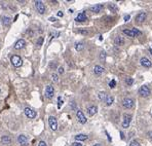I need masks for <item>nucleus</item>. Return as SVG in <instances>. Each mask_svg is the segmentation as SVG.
I'll return each mask as SVG.
<instances>
[{
    "label": "nucleus",
    "mask_w": 152,
    "mask_h": 146,
    "mask_svg": "<svg viewBox=\"0 0 152 146\" xmlns=\"http://www.w3.org/2000/svg\"><path fill=\"white\" fill-rule=\"evenodd\" d=\"M122 106L125 109H132L135 106V101L132 98H124L122 100Z\"/></svg>",
    "instance_id": "nucleus-1"
},
{
    "label": "nucleus",
    "mask_w": 152,
    "mask_h": 146,
    "mask_svg": "<svg viewBox=\"0 0 152 146\" xmlns=\"http://www.w3.org/2000/svg\"><path fill=\"white\" fill-rule=\"evenodd\" d=\"M123 33L124 34H126L127 36H130V37H135V36H140L142 32L140 31V30H138V29H136V28H133V29H130V30H126V29H124L123 30Z\"/></svg>",
    "instance_id": "nucleus-2"
},
{
    "label": "nucleus",
    "mask_w": 152,
    "mask_h": 146,
    "mask_svg": "<svg viewBox=\"0 0 152 146\" xmlns=\"http://www.w3.org/2000/svg\"><path fill=\"white\" fill-rule=\"evenodd\" d=\"M34 3H35V7H36L37 11H38L39 14L43 15V14L45 13V6H44L43 2H42V1H39V0H36Z\"/></svg>",
    "instance_id": "nucleus-3"
},
{
    "label": "nucleus",
    "mask_w": 152,
    "mask_h": 146,
    "mask_svg": "<svg viewBox=\"0 0 152 146\" xmlns=\"http://www.w3.org/2000/svg\"><path fill=\"white\" fill-rule=\"evenodd\" d=\"M10 61H11L13 65L15 66V67H21V66L23 65V60H22V58H21L20 56H17V55L13 56L11 59H10Z\"/></svg>",
    "instance_id": "nucleus-4"
},
{
    "label": "nucleus",
    "mask_w": 152,
    "mask_h": 146,
    "mask_svg": "<svg viewBox=\"0 0 152 146\" xmlns=\"http://www.w3.org/2000/svg\"><path fill=\"white\" fill-rule=\"evenodd\" d=\"M139 94H140L142 97H148V96L151 94V91H150V89H149L148 86L143 85V86L140 87V90H139Z\"/></svg>",
    "instance_id": "nucleus-5"
},
{
    "label": "nucleus",
    "mask_w": 152,
    "mask_h": 146,
    "mask_svg": "<svg viewBox=\"0 0 152 146\" xmlns=\"http://www.w3.org/2000/svg\"><path fill=\"white\" fill-rule=\"evenodd\" d=\"M132 121V115L131 114H124L123 115V122H122V128L127 129L130 127V124Z\"/></svg>",
    "instance_id": "nucleus-6"
},
{
    "label": "nucleus",
    "mask_w": 152,
    "mask_h": 146,
    "mask_svg": "<svg viewBox=\"0 0 152 146\" xmlns=\"http://www.w3.org/2000/svg\"><path fill=\"white\" fill-rule=\"evenodd\" d=\"M48 125H50V128L52 131H56L58 129V121H57V118L54 116L48 117Z\"/></svg>",
    "instance_id": "nucleus-7"
},
{
    "label": "nucleus",
    "mask_w": 152,
    "mask_h": 146,
    "mask_svg": "<svg viewBox=\"0 0 152 146\" xmlns=\"http://www.w3.org/2000/svg\"><path fill=\"white\" fill-rule=\"evenodd\" d=\"M54 95V89L51 85H47L45 87V97L47 99H51Z\"/></svg>",
    "instance_id": "nucleus-8"
},
{
    "label": "nucleus",
    "mask_w": 152,
    "mask_h": 146,
    "mask_svg": "<svg viewBox=\"0 0 152 146\" xmlns=\"http://www.w3.org/2000/svg\"><path fill=\"white\" fill-rule=\"evenodd\" d=\"M25 114H26V116L29 117V118H34V117L36 116V111H34L33 109H31V108H29V107H26V108H25Z\"/></svg>",
    "instance_id": "nucleus-9"
},
{
    "label": "nucleus",
    "mask_w": 152,
    "mask_h": 146,
    "mask_svg": "<svg viewBox=\"0 0 152 146\" xmlns=\"http://www.w3.org/2000/svg\"><path fill=\"white\" fill-rule=\"evenodd\" d=\"M140 63H141V65H142V66H144V67H147V68L151 67V65H152L151 61H150L148 58H146V57H143V58H141V60H140Z\"/></svg>",
    "instance_id": "nucleus-10"
},
{
    "label": "nucleus",
    "mask_w": 152,
    "mask_h": 146,
    "mask_svg": "<svg viewBox=\"0 0 152 146\" xmlns=\"http://www.w3.org/2000/svg\"><path fill=\"white\" fill-rule=\"evenodd\" d=\"M76 115H77V118H78V121L80 122V124H85L86 122V117H85V115L83 114V112L81 111V110H78L77 111V113H76Z\"/></svg>",
    "instance_id": "nucleus-11"
},
{
    "label": "nucleus",
    "mask_w": 152,
    "mask_h": 146,
    "mask_svg": "<svg viewBox=\"0 0 152 146\" xmlns=\"http://www.w3.org/2000/svg\"><path fill=\"white\" fill-rule=\"evenodd\" d=\"M97 111H98V107L96 105H92V106H88L87 107V113H88V115H90V116L95 115V114L97 113Z\"/></svg>",
    "instance_id": "nucleus-12"
},
{
    "label": "nucleus",
    "mask_w": 152,
    "mask_h": 146,
    "mask_svg": "<svg viewBox=\"0 0 152 146\" xmlns=\"http://www.w3.org/2000/svg\"><path fill=\"white\" fill-rule=\"evenodd\" d=\"M17 142H19L20 144H22V145H25V144H27V142H28V137L25 136V135H20V136L17 137Z\"/></svg>",
    "instance_id": "nucleus-13"
},
{
    "label": "nucleus",
    "mask_w": 152,
    "mask_h": 146,
    "mask_svg": "<svg viewBox=\"0 0 152 146\" xmlns=\"http://www.w3.org/2000/svg\"><path fill=\"white\" fill-rule=\"evenodd\" d=\"M103 7H104V5L103 4H96V5H94V6H92L90 7V11H93V13H100L102 9H103Z\"/></svg>",
    "instance_id": "nucleus-14"
},
{
    "label": "nucleus",
    "mask_w": 152,
    "mask_h": 146,
    "mask_svg": "<svg viewBox=\"0 0 152 146\" xmlns=\"http://www.w3.org/2000/svg\"><path fill=\"white\" fill-rule=\"evenodd\" d=\"M146 16H147V15H146V13H140L138 16H136V21L138 22V23H142V22H144L145 20H146Z\"/></svg>",
    "instance_id": "nucleus-15"
},
{
    "label": "nucleus",
    "mask_w": 152,
    "mask_h": 146,
    "mask_svg": "<svg viewBox=\"0 0 152 146\" xmlns=\"http://www.w3.org/2000/svg\"><path fill=\"white\" fill-rule=\"evenodd\" d=\"M1 143L3 145H9V144H11V138L9 136H3L1 138Z\"/></svg>",
    "instance_id": "nucleus-16"
},
{
    "label": "nucleus",
    "mask_w": 152,
    "mask_h": 146,
    "mask_svg": "<svg viewBox=\"0 0 152 146\" xmlns=\"http://www.w3.org/2000/svg\"><path fill=\"white\" fill-rule=\"evenodd\" d=\"M25 44H26L25 40H24V39H20V40H17V43L15 44V49H22L24 46H25Z\"/></svg>",
    "instance_id": "nucleus-17"
},
{
    "label": "nucleus",
    "mask_w": 152,
    "mask_h": 146,
    "mask_svg": "<svg viewBox=\"0 0 152 146\" xmlns=\"http://www.w3.org/2000/svg\"><path fill=\"white\" fill-rule=\"evenodd\" d=\"M94 72H95V74H97V75H101L102 73L104 72V68L100 65H96L95 66V68H94Z\"/></svg>",
    "instance_id": "nucleus-18"
},
{
    "label": "nucleus",
    "mask_w": 152,
    "mask_h": 146,
    "mask_svg": "<svg viewBox=\"0 0 152 146\" xmlns=\"http://www.w3.org/2000/svg\"><path fill=\"white\" fill-rule=\"evenodd\" d=\"M1 20H2V23H3V25H4L5 27H8V26L10 25V22H11L10 17L3 16H1Z\"/></svg>",
    "instance_id": "nucleus-19"
},
{
    "label": "nucleus",
    "mask_w": 152,
    "mask_h": 146,
    "mask_svg": "<svg viewBox=\"0 0 152 146\" xmlns=\"http://www.w3.org/2000/svg\"><path fill=\"white\" fill-rule=\"evenodd\" d=\"M114 42H115V44H116V45L121 46V45H123V44H124V39H123L121 36H117V37L115 38Z\"/></svg>",
    "instance_id": "nucleus-20"
},
{
    "label": "nucleus",
    "mask_w": 152,
    "mask_h": 146,
    "mask_svg": "<svg viewBox=\"0 0 152 146\" xmlns=\"http://www.w3.org/2000/svg\"><path fill=\"white\" fill-rule=\"evenodd\" d=\"M76 22H84L86 21V16H85L84 13H80V14H78V16H76Z\"/></svg>",
    "instance_id": "nucleus-21"
},
{
    "label": "nucleus",
    "mask_w": 152,
    "mask_h": 146,
    "mask_svg": "<svg viewBox=\"0 0 152 146\" xmlns=\"http://www.w3.org/2000/svg\"><path fill=\"white\" fill-rule=\"evenodd\" d=\"M87 136L84 135V134H79V135H76L75 136V140L76 141H85V140H87Z\"/></svg>",
    "instance_id": "nucleus-22"
},
{
    "label": "nucleus",
    "mask_w": 152,
    "mask_h": 146,
    "mask_svg": "<svg viewBox=\"0 0 152 146\" xmlns=\"http://www.w3.org/2000/svg\"><path fill=\"white\" fill-rule=\"evenodd\" d=\"M113 102H114V98L112 97V96H107L106 100H105V103H106V105H107V106L112 105V104H113Z\"/></svg>",
    "instance_id": "nucleus-23"
},
{
    "label": "nucleus",
    "mask_w": 152,
    "mask_h": 146,
    "mask_svg": "<svg viewBox=\"0 0 152 146\" xmlns=\"http://www.w3.org/2000/svg\"><path fill=\"white\" fill-rule=\"evenodd\" d=\"M75 49L77 51H81L82 49H84V44L82 43V42H77L76 44H75Z\"/></svg>",
    "instance_id": "nucleus-24"
},
{
    "label": "nucleus",
    "mask_w": 152,
    "mask_h": 146,
    "mask_svg": "<svg viewBox=\"0 0 152 146\" xmlns=\"http://www.w3.org/2000/svg\"><path fill=\"white\" fill-rule=\"evenodd\" d=\"M98 98H99L101 101H105L106 98H107V95H106L104 92H100V93L98 94Z\"/></svg>",
    "instance_id": "nucleus-25"
},
{
    "label": "nucleus",
    "mask_w": 152,
    "mask_h": 146,
    "mask_svg": "<svg viewBox=\"0 0 152 146\" xmlns=\"http://www.w3.org/2000/svg\"><path fill=\"white\" fill-rule=\"evenodd\" d=\"M125 82L127 83V85H132V84L134 83V79H133L132 77H127V78L125 79Z\"/></svg>",
    "instance_id": "nucleus-26"
},
{
    "label": "nucleus",
    "mask_w": 152,
    "mask_h": 146,
    "mask_svg": "<svg viewBox=\"0 0 152 146\" xmlns=\"http://www.w3.org/2000/svg\"><path fill=\"white\" fill-rule=\"evenodd\" d=\"M100 60L103 61V62L106 60V52L105 51H101V54H100Z\"/></svg>",
    "instance_id": "nucleus-27"
},
{
    "label": "nucleus",
    "mask_w": 152,
    "mask_h": 146,
    "mask_svg": "<svg viewBox=\"0 0 152 146\" xmlns=\"http://www.w3.org/2000/svg\"><path fill=\"white\" fill-rule=\"evenodd\" d=\"M43 37H39L38 38V40H37V45L38 46H40V45H42V43H43Z\"/></svg>",
    "instance_id": "nucleus-28"
},
{
    "label": "nucleus",
    "mask_w": 152,
    "mask_h": 146,
    "mask_svg": "<svg viewBox=\"0 0 152 146\" xmlns=\"http://www.w3.org/2000/svg\"><path fill=\"white\" fill-rule=\"evenodd\" d=\"M115 85H116V81L114 80V79H112V80L109 82V86L111 87V89H113V87H115Z\"/></svg>",
    "instance_id": "nucleus-29"
},
{
    "label": "nucleus",
    "mask_w": 152,
    "mask_h": 146,
    "mask_svg": "<svg viewBox=\"0 0 152 146\" xmlns=\"http://www.w3.org/2000/svg\"><path fill=\"white\" fill-rule=\"evenodd\" d=\"M51 77H52V80L54 81V82H58V81H59V77H58V75H57L56 73L51 74Z\"/></svg>",
    "instance_id": "nucleus-30"
},
{
    "label": "nucleus",
    "mask_w": 152,
    "mask_h": 146,
    "mask_svg": "<svg viewBox=\"0 0 152 146\" xmlns=\"http://www.w3.org/2000/svg\"><path fill=\"white\" fill-rule=\"evenodd\" d=\"M62 104H63V100H62V98L61 97H59L58 98V108H61Z\"/></svg>",
    "instance_id": "nucleus-31"
},
{
    "label": "nucleus",
    "mask_w": 152,
    "mask_h": 146,
    "mask_svg": "<svg viewBox=\"0 0 152 146\" xmlns=\"http://www.w3.org/2000/svg\"><path fill=\"white\" fill-rule=\"evenodd\" d=\"M130 146H140V144H139V142H138V141L134 140V141H132V142H131Z\"/></svg>",
    "instance_id": "nucleus-32"
},
{
    "label": "nucleus",
    "mask_w": 152,
    "mask_h": 146,
    "mask_svg": "<svg viewBox=\"0 0 152 146\" xmlns=\"http://www.w3.org/2000/svg\"><path fill=\"white\" fill-rule=\"evenodd\" d=\"M59 73H60V74H63V73H64V68H63V67H60V68H59Z\"/></svg>",
    "instance_id": "nucleus-33"
},
{
    "label": "nucleus",
    "mask_w": 152,
    "mask_h": 146,
    "mask_svg": "<svg viewBox=\"0 0 152 146\" xmlns=\"http://www.w3.org/2000/svg\"><path fill=\"white\" fill-rule=\"evenodd\" d=\"M38 146H46V143H45L44 141H40L39 144H38Z\"/></svg>",
    "instance_id": "nucleus-34"
},
{
    "label": "nucleus",
    "mask_w": 152,
    "mask_h": 146,
    "mask_svg": "<svg viewBox=\"0 0 152 146\" xmlns=\"http://www.w3.org/2000/svg\"><path fill=\"white\" fill-rule=\"evenodd\" d=\"M57 16H60V17H62V16H64V14H63L62 11H59V13L57 14Z\"/></svg>",
    "instance_id": "nucleus-35"
},
{
    "label": "nucleus",
    "mask_w": 152,
    "mask_h": 146,
    "mask_svg": "<svg viewBox=\"0 0 152 146\" xmlns=\"http://www.w3.org/2000/svg\"><path fill=\"white\" fill-rule=\"evenodd\" d=\"M73 146H82V144H80L79 142H74V143H73Z\"/></svg>",
    "instance_id": "nucleus-36"
},
{
    "label": "nucleus",
    "mask_w": 152,
    "mask_h": 146,
    "mask_svg": "<svg viewBox=\"0 0 152 146\" xmlns=\"http://www.w3.org/2000/svg\"><path fill=\"white\" fill-rule=\"evenodd\" d=\"M130 19H131V16H129V15H127V16H124V21H125V22H127V21H129Z\"/></svg>",
    "instance_id": "nucleus-37"
},
{
    "label": "nucleus",
    "mask_w": 152,
    "mask_h": 146,
    "mask_svg": "<svg viewBox=\"0 0 152 146\" xmlns=\"http://www.w3.org/2000/svg\"><path fill=\"white\" fill-rule=\"evenodd\" d=\"M148 136H149V138L152 140V131H150V132H148Z\"/></svg>",
    "instance_id": "nucleus-38"
},
{
    "label": "nucleus",
    "mask_w": 152,
    "mask_h": 146,
    "mask_svg": "<svg viewBox=\"0 0 152 146\" xmlns=\"http://www.w3.org/2000/svg\"><path fill=\"white\" fill-rule=\"evenodd\" d=\"M50 21H51V22H56L57 20H56L54 17H50Z\"/></svg>",
    "instance_id": "nucleus-39"
},
{
    "label": "nucleus",
    "mask_w": 152,
    "mask_h": 146,
    "mask_svg": "<svg viewBox=\"0 0 152 146\" xmlns=\"http://www.w3.org/2000/svg\"><path fill=\"white\" fill-rule=\"evenodd\" d=\"M79 32H80V33H83V34H87V31H82V30H80Z\"/></svg>",
    "instance_id": "nucleus-40"
},
{
    "label": "nucleus",
    "mask_w": 152,
    "mask_h": 146,
    "mask_svg": "<svg viewBox=\"0 0 152 146\" xmlns=\"http://www.w3.org/2000/svg\"><path fill=\"white\" fill-rule=\"evenodd\" d=\"M120 135H121V138L124 139V136H123V133H122V132H120Z\"/></svg>",
    "instance_id": "nucleus-41"
},
{
    "label": "nucleus",
    "mask_w": 152,
    "mask_h": 146,
    "mask_svg": "<svg viewBox=\"0 0 152 146\" xmlns=\"http://www.w3.org/2000/svg\"><path fill=\"white\" fill-rule=\"evenodd\" d=\"M94 146H102L101 144H99V143H97V144H95Z\"/></svg>",
    "instance_id": "nucleus-42"
},
{
    "label": "nucleus",
    "mask_w": 152,
    "mask_h": 146,
    "mask_svg": "<svg viewBox=\"0 0 152 146\" xmlns=\"http://www.w3.org/2000/svg\"><path fill=\"white\" fill-rule=\"evenodd\" d=\"M149 51H150V54H151V55H152V49H151V48L149 49Z\"/></svg>",
    "instance_id": "nucleus-43"
},
{
    "label": "nucleus",
    "mask_w": 152,
    "mask_h": 146,
    "mask_svg": "<svg viewBox=\"0 0 152 146\" xmlns=\"http://www.w3.org/2000/svg\"><path fill=\"white\" fill-rule=\"evenodd\" d=\"M0 94H1V90H0Z\"/></svg>",
    "instance_id": "nucleus-44"
}]
</instances>
